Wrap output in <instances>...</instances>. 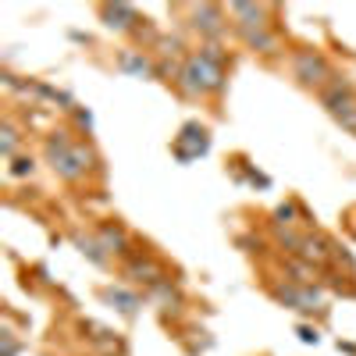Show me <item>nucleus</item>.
<instances>
[{
    "mask_svg": "<svg viewBox=\"0 0 356 356\" xmlns=\"http://www.w3.org/2000/svg\"><path fill=\"white\" fill-rule=\"evenodd\" d=\"M292 267V275H296V282H310V275H317L314 267H307V264H289Z\"/></svg>",
    "mask_w": 356,
    "mask_h": 356,
    "instance_id": "obj_13",
    "label": "nucleus"
},
{
    "mask_svg": "<svg viewBox=\"0 0 356 356\" xmlns=\"http://www.w3.org/2000/svg\"><path fill=\"white\" fill-rule=\"evenodd\" d=\"M15 353H18V342H15V335L8 332V335H4V356H15Z\"/></svg>",
    "mask_w": 356,
    "mask_h": 356,
    "instance_id": "obj_17",
    "label": "nucleus"
},
{
    "mask_svg": "<svg viewBox=\"0 0 356 356\" xmlns=\"http://www.w3.org/2000/svg\"><path fill=\"white\" fill-rule=\"evenodd\" d=\"M193 25L200 29V33H207V36H218V33H221V8H218V4L196 8V11H193Z\"/></svg>",
    "mask_w": 356,
    "mask_h": 356,
    "instance_id": "obj_4",
    "label": "nucleus"
},
{
    "mask_svg": "<svg viewBox=\"0 0 356 356\" xmlns=\"http://www.w3.org/2000/svg\"><path fill=\"white\" fill-rule=\"evenodd\" d=\"M275 218H278V221H285V225H289V221H292V218H296V207H292V203H285V207H278V211H275Z\"/></svg>",
    "mask_w": 356,
    "mask_h": 356,
    "instance_id": "obj_15",
    "label": "nucleus"
},
{
    "mask_svg": "<svg viewBox=\"0 0 356 356\" xmlns=\"http://www.w3.org/2000/svg\"><path fill=\"white\" fill-rule=\"evenodd\" d=\"M118 65H122V72H129V75H150V72H154L150 61H146L143 54H136V50H122Z\"/></svg>",
    "mask_w": 356,
    "mask_h": 356,
    "instance_id": "obj_9",
    "label": "nucleus"
},
{
    "mask_svg": "<svg viewBox=\"0 0 356 356\" xmlns=\"http://www.w3.org/2000/svg\"><path fill=\"white\" fill-rule=\"evenodd\" d=\"M104 18H107L111 29H129L132 22H139L129 4H107V8H104Z\"/></svg>",
    "mask_w": 356,
    "mask_h": 356,
    "instance_id": "obj_7",
    "label": "nucleus"
},
{
    "mask_svg": "<svg viewBox=\"0 0 356 356\" xmlns=\"http://www.w3.org/2000/svg\"><path fill=\"white\" fill-rule=\"evenodd\" d=\"M228 11H232V18H239V22H235V25H239V33H250V29H264L267 25L264 22V15H267L264 4H232Z\"/></svg>",
    "mask_w": 356,
    "mask_h": 356,
    "instance_id": "obj_3",
    "label": "nucleus"
},
{
    "mask_svg": "<svg viewBox=\"0 0 356 356\" xmlns=\"http://www.w3.org/2000/svg\"><path fill=\"white\" fill-rule=\"evenodd\" d=\"M243 40L260 54H275V47H278V36L267 33V29H250V33H243Z\"/></svg>",
    "mask_w": 356,
    "mask_h": 356,
    "instance_id": "obj_8",
    "label": "nucleus"
},
{
    "mask_svg": "<svg viewBox=\"0 0 356 356\" xmlns=\"http://www.w3.org/2000/svg\"><path fill=\"white\" fill-rule=\"evenodd\" d=\"M178 86H182L186 97H203L207 93V82H203V68L196 57H189V61L182 65V72H178Z\"/></svg>",
    "mask_w": 356,
    "mask_h": 356,
    "instance_id": "obj_2",
    "label": "nucleus"
},
{
    "mask_svg": "<svg viewBox=\"0 0 356 356\" xmlns=\"http://www.w3.org/2000/svg\"><path fill=\"white\" fill-rule=\"evenodd\" d=\"M100 246L111 250V253H125L129 250V235L118 228V225H104L100 228Z\"/></svg>",
    "mask_w": 356,
    "mask_h": 356,
    "instance_id": "obj_6",
    "label": "nucleus"
},
{
    "mask_svg": "<svg viewBox=\"0 0 356 356\" xmlns=\"http://www.w3.org/2000/svg\"><path fill=\"white\" fill-rule=\"evenodd\" d=\"M107 296H111L114 303H122L125 314H136V307H139V300H136V296H129V292H107Z\"/></svg>",
    "mask_w": 356,
    "mask_h": 356,
    "instance_id": "obj_12",
    "label": "nucleus"
},
{
    "mask_svg": "<svg viewBox=\"0 0 356 356\" xmlns=\"http://www.w3.org/2000/svg\"><path fill=\"white\" fill-rule=\"evenodd\" d=\"M129 275L136 278V282H146V285H161L164 278H161V267L154 264V260H143V257H136L132 264H129Z\"/></svg>",
    "mask_w": 356,
    "mask_h": 356,
    "instance_id": "obj_5",
    "label": "nucleus"
},
{
    "mask_svg": "<svg viewBox=\"0 0 356 356\" xmlns=\"http://www.w3.org/2000/svg\"><path fill=\"white\" fill-rule=\"evenodd\" d=\"M300 339H303V342H317L321 335H317V328H307V324H303V328H300Z\"/></svg>",
    "mask_w": 356,
    "mask_h": 356,
    "instance_id": "obj_18",
    "label": "nucleus"
},
{
    "mask_svg": "<svg viewBox=\"0 0 356 356\" xmlns=\"http://www.w3.org/2000/svg\"><path fill=\"white\" fill-rule=\"evenodd\" d=\"M75 243H79V250H82L89 260H93V264H104V260H107V257L100 253V250H104L100 243H93V239H75Z\"/></svg>",
    "mask_w": 356,
    "mask_h": 356,
    "instance_id": "obj_11",
    "label": "nucleus"
},
{
    "mask_svg": "<svg viewBox=\"0 0 356 356\" xmlns=\"http://www.w3.org/2000/svg\"><path fill=\"white\" fill-rule=\"evenodd\" d=\"M15 139H18V136H15V129H11V125H4V157H11V154H15Z\"/></svg>",
    "mask_w": 356,
    "mask_h": 356,
    "instance_id": "obj_14",
    "label": "nucleus"
},
{
    "mask_svg": "<svg viewBox=\"0 0 356 356\" xmlns=\"http://www.w3.org/2000/svg\"><path fill=\"white\" fill-rule=\"evenodd\" d=\"M300 253L307 260H324V257H328V243H324V239H303Z\"/></svg>",
    "mask_w": 356,
    "mask_h": 356,
    "instance_id": "obj_10",
    "label": "nucleus"
},
{
    "mask_svg": "<svg viewBox=\"0 0 356 356\" xmlns=\"http://www.w3.org/2000/svg\"><path fill=\"white\" fill-rule=\"evenodd\" d=\"M292 72H296V79H300L303 86H317V82H324V79H332L328 61H324L317 50H296Z\"/></svg>",
    "mask_w": 356,
    "mask_h": 356,
    "instance_id": "obj_1",
    "label": "nucleus"
},
{
    "mask_svg": "<svg viewBox=\"0 0 356 356\" xmlns=\"http://www.w3.org/2000/svg\"><path fill=\"white\" fill-rule=\"evenodd\" d=\"M11 175H15V178H22V175H33V161H15Z\"/></svg>",
    "mask_w": 356,
    "mask_h": 356,
    "instance_id": "obj_16",
    "label": "nucleus"
}]
</instances>
